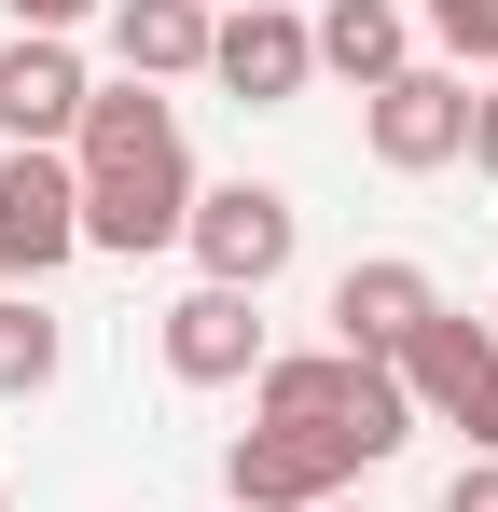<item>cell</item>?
<instances>
[{
    "mask_svg": "<svg viewBox=\"0 0 498 512\" xmlns=\"http://www.w3.org/2000/svg\"><path fill=\"white\" fill-rule=\"evenodd\" d=\"M70 167H83V250H111V263L180 250V222H194V153H180V111H166L153 84L83 97Z\"/></svg>",
    "mask_w": 498,
    "mask_h": 512,
    "instance_id": "6da1fadb",
    "label": "cell"
},
{
    "mask_svg": "<svg viewBox=\"0 0 498 512\" xmlns=\"http://www.w3.org/2000/svg\"><path fill=\"white\" fill-rule=\"evenodd\" d=\"M249 402H263V429H319L346 471H374V457H402V443H415L402 360H360V346H291V360H263Z\"/></svg>",
    "mask_w": 498,
    "mask_h": 512,
    "instance_id": "7a4b0ae2",
    "label": "cell"
},
{
    "mask_svg": "<svg viewBox=\"0 0 498 512\" xmlns=\"http://www.w3.org/2000/svg\"><path fill=\"white\" fill-rule=\"evenodd\" d=\"M291 236H305V208H291L277 180H222V194H194V222H180V250L208 263V291H277V277H291Z\"/></svg>",
    "mask_w": 498,
    "mask_h": 512,
    "instance_id": "3957f363",
    "label": "cell"
},
{
    "mask_svg": "<svg viewBox=\"0 0 498 512\" xmlns=\"http://www.w3.org/2000/svg\"><path fill=\"white\" fill-rule=\"evenodd\" d=\"M83 250V167L70 153H0V291H42Z\"/></svg>",
    "mask_w": 498,
    "mask_h": 512,
    "instance_id": "277c9868",
    "label": "cell"
},
{
    "mask_svg": "<svg viewBox=\"0 0 498 512\" xmlns=\"http://www.w3.org/2000/svg\"><path fill=\"white\" fill-rule=\"evenodd\" d=\"M208 84L236 97V111H291V97L319 84V28H305L291 0H236V14L208 28Z\"/></svg>",
    "mask_w": 498,
    "mask_h": 512,
    "instance_id": "5b68a950",
    "label": "cell"
},
{
    "mask_svg": "<svg viewBox=\"0 0 498 512\" xmlns=\"http://www.w3.org/2000/svg\"><path fill=\"white\" fill-rule=\"evenodd\" d=\"M402 388H415V416L471 429V457H498V333H485V319L443 305V319L402 346Z\"/></svg>",
    "mask_w": 498,
    "mask_h": 512,
    "instance_id": "8992f818",
    "label": "cell"
},
{
    "mask_svg": "<svg viewBox=\"0 0 498 512\" xmlns=\"http://www.w3.org/2000/svg\"><path fill=\"white\" fill-rule=\"evenodd\" d=\"M360 139H374V167H402V180L457 167V153H471V70H402V84H374L360 97Z\"/></svg>",
    "mask_w": 498,
    "mask_h": 512,
    "instance_id": "52a82bcc",
    "label": "cell"
},
{
    "mask_svg": "<svg viewBox=\"0 0 498 512\" xmlns=\"http://www.w3.org/2000/svg\"><path fill=\"white\" fill-rule=\"evenodd\" d=\"M263 360H277V346H263V291H208V277H194V291L166 305V374H180V388H249Z\"/></svg>",
    "mask_w": 498,
    "mask_h": 512,
    "instance_id": "ba28073f",
    "label": "cell"
},
{
    "mask_svg": "<svg viewBox=\"0 0 498 512\" xmlns=\"http://www.w3.org/2000/svg\"><path fill=\"white\" fill-rule=\"evenodd\" d=\"M222 499L236 512H332L346 499V457H332L319 429H236V457H222Z\"/></svg>",
    "mask_w": 498,
    "mask_h": 512,
    "instance_id": "9c48e42d",
    "label": "cell"
},
{
    "mask_svg": "<svg viewBox=\"0 0 498 512\" xmlns=\"http://www.w3.org/2000/svg\"><path fill=\"white\" fill-rule=\"evenodd\" d=\"M83 56L70 42H28V28H14V42H0V139H14V153H70L83 139Z\"/></svg>",
    "mask_w": 498,
    "mask_h": 512,
    "instance_id": "30bf717a",
    "label": "cell"
},
{
    "mask_svg": "<svg viewBox=\"0 0 498 512\" xmlns=\"http://www.w3.org/2000/svg\"><path fill=\"white\" fill-rule=\"evenodd\" d=\"M429 319H443V291H429V263H402V250H374V263L332 277V346H360V360H402Z\"/></svg>",
    "mask_w": 498,
    "mask_h": 512,
    "instance_id": "8fae6325",
    "label": "cell"
},
{
    "mask_svg": "<svg viewBox=\"0 0 498 512\" xmlns=\"http://www.w3.org/2000/svg\"><path fill=\"white\" fill-rule=\"evenodd\" d=\"M208 0H111V56H125V84H180V70H208Z\"/></svg>",
    "mask_w": 498,
    "mask_h": 512,
    "instance_id": "7c38bea8",
    "label": "cell"
},
{
    "mask_svg": "<svg viewBox=\"0 0 498 512\" xmlns=\"http://www.w3.org/2000/svg\"><path fill=\"white\" fill-rule=\"evenodd\" d=\"M305 28H319V70H346L360 97L415 70V14L402 0H332V14H305Z\"/></svg>",
    "mask_w": 498,
    "mask_h": 512,
    "instance_id": "4fadbf2b",
    "label": "cell"
},
{
    "mask_svg": "<svg viewBox=\"0 0 498 512\" xmlns=\"http://www.w3.org/2000/svg\"><path fill=\"white\" fill-rule=\"evenodd\" d=\"M70 374V333H56V305L42 291H0V402H42Z\"/></svg>",
    "mask_w": 498,
    "mask_h": 512,
    "instance_id": "5bb4252c",
    "label": "cell"
},
{
    "mask_svg": "<svg viewBox=\"0 0 498 512\" xmlns=\"http://www.w3.org/2000/svg\"><path fill=\"white\" fill-rule=\"evenodd\" d=\"M415 14H429V42L457 70H498V0H415Z\"/></svg>",
    "mask_w": 498,
    "mask_h": 512,
    "instance_id": "9a60e30c",
    "label": "cell"
},
{
    "mask_svg": "<svg viewBox=\"0 0 498 512\" xmlns=\"http://www.w3.org/2000/svg\"><path fill=\"white\" fill-rule=\"evenodd\" d=\"M0 14H14V28H28V42H70L83 14H111V0H0Z\"/></svg>",
    "mask_w": 498,
    "mask_h": 512,
    "instance_id": "2e32d148",
    "label": "cell"
},
{
    "mask_svg": "<svg viewBox=\"0 0 498 512\" xmlns=\"http://www.w3.org/2000/svg\"><path fill=\"white\" fill-rule=\"evenodd\" d=\"M443 512H498V457H457V485H443Z\"/></svg>",
    "mask_w": 498,
    "mask_h": 512,
    "instance_id": "e0dca14e",
    "label": "cell"
},
{
    "mask_svg": "<svg viewBox=\"0 0 498 512\" xmlns=\"http://www.w3.org/2000/svg\"><path fill=\"white\" fill-rule=\"evenodd\" d=\"M471 167L498 180V84H471Z\"/></svg>",
    "mask_w": 498,
    "mask_h": 512,
    "instance_id": "ac0fdd59",
    "label": "cell"
},
{
    "mask_svg": "<svg viewBox=\"0 0 498 512\" xmlns=\"http://www.w3.org/2000/svg\"><path fill=\"white\" fill-rule=\"evenodd\" d=\"M332 512H374V499H332Z\"/></svg>",
    "mask_w": 498,
    "mask_h": 512,
    "instance_id": "d6986e66",
    "label": "cell"
},
{
    "mask_svg": "<svg viewBox=\"0 0 498 512\" xmlns=\"http://www.w3.org/2000/svg\"><path fill=\"white\" fill-rule=\"evenodd\" d=\"M208 14H236V0H208Z\"/></svg>",
    "mask_w": 498,
    "mask_h": 512,
    "instance_id": "ffe728a7",
    "label": "cell"
},
{
    "mask_svg": "<svg viewBox=\"0 0 498 512\" xmlns=\"http://www.w3.org/2000/svg\"><path fill=\"white\" fill-rule=\"evenodd\" d=\"M0 512H14V499H0Z\"/></svg>",
    "mask_w": 498,
    "mask_h": 512,
    "instance_id": "44dd1931",
    "label": "cell"
}]
</instances>
